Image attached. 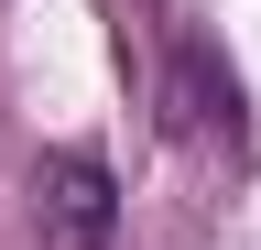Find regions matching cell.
<instances>
[{
	"instance_id": "obj_1",
	"label": "cell",
	"mask_w": 261,
	"mask_h": 250,
	"mask_svg": "<svg viewBox=\"0 0 261 250\" xmlns=\"http://www.w3.org/2000/svg\"><path fill=\"white\" fill-rule=\"evenodd\" d=\"M33 229H44V250H109L120 239V185H109V152L65 142L33 163Z\"/></svg>"
},
{
	"instance_id": "obj_2",
	"label": "cell",
	"mask_w": 261,
	"mask_h": 250,
	"mask_svg": "<svg viewBox=\"0 0 261 250\" xmlns=\"http://www.w3.org/2000/svg\"><path fill=\"white\" fill-rule=\"evenodd\" d=\"M174 120L185 131H240V87H228V66H207V44H174Z\"/></svg>"
}]
</instances>
